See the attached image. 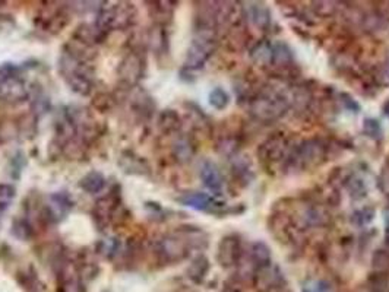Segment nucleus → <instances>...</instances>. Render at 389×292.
I'll use <instances>...</instances> for the list:
<instances>
[{"label": "nucleus", "instance_id": "obj_29", "mask_svg": "<svg viewBox=\"0 0 389 292\" xmlns=\"http://www.w3.org/2000/svg\"><path fill=\"white\" fill-rule=\"evenodd\" d=\"M210 272V260L207 259L205 256H198L196 259L191 263L189 269H188V277L199 284L204 281L207 278V274Z\"/></svg>", "mask_w": 389, "mask_h": 292}, {"label": "nucleus", "instance_id": "obj_40", "mask_svg": "<svg viewBox=\"0 0 389 292\" xmlns=\"http://www.w3.org/2000/svg\"><path fill=\"white\" fill-rule=\"evenodd\" d=\"M340 98H341L343 106H344L347 110H350V111H353V113H359V111H360L359 102H357L356 99H353L351 95H348V94H341Z\"/></svg>", "mask_w": 389, "mask_h": 292}, {"label": "nucleus", "instance_id": "obj_12", "mask_svg": "<svg viewBox=\"0 0 389 292\" xmlns=\"http://www.w3.org/2000/svg\"><path fill=\"white\" fill-rule=\"evenodd\" d=\"M177 200L184 206H189L192 209L214 214V215H227L234 212L233 209L227 208L224 202L218 200L214 196H210L207 193H184Z\"/></svg>", "mask_w": 389, "mask_h": 292}, {"label": "nucleus", "instance_id": "obj_20", "mask_svg": "<svg viewBox=\"0 0 389 292\" xmlns=\"http://www.w3.org/2000/svg\"><path fill=\"white\" fill-rule=\"evenodd\" d=\"M243 16H246L253 25L262 31H266L273 25L271 13L264 4H249V6L243 9Z\"/></svg>", "mask_w": 389, "mask_h": 292}, {"label": "nucleus", "instance_id": "obj_31", "mask_svg": "<svg viewBox=\"0 0 389 292\" xmlns=\"http://www.w3.org/2000/svg\"><path fill=\"white\" fill-rule=\"evenodd\" d=\"M191 107L192 109L188 110V118H189V122H191L193 130H196V132L211 130V122H210V118L207 117V114L196 106L191 104Z\"/></svg>", "mask_w": 389, "mask_h": 292}, {"label": "nucleus", "instance_id": "obj_41", "mask_svg": "<svg viewBox=\"0 0 389 292\" xmlns=\"http://www.w3.org/2000/svg\"><path fill=\"white\" fill-rule=\"evenodd\" d=\"M379 188L381 192L389 197V169L383 168L382 173L379 174Z\"/></svg>", "mask_w": 389, "mask_h": 292}, {"label": "nucleus", "instance_id": "obj_27", "mask_svg": "<svg viewBox=\"0 0 389 292\" xmlns=\"http://www.w3.org/2000/svg\"><path fill=\"white\" fill-rule=\"evenodd\" d=\"M343 186L347 188V192L354 199H363L367 196V186L366 183L357 177L356 174H347L343 179Z\"/></svg>", "mask_w": 389, "mask_h": 292}, {"label": "nucleus", "instance_id": "obj_18", "mask_svg": "<svg viewBox=\"0 0 389 292\" xmlns=\"http://www.w3.org/2000/svg\"><path fill=\"white\" fill-rule=\"evenodd\" d=\"M173 157L180 164H188L196 153V144L189 134H177L172 146Z\"/></svg>", "mask_w": 389, "mask_h": 292}, {"label": "nucleus", "instance_id": "obj_2", "mask_svg": "<svg viewBox=\"0 0 389 292\" xmlns=\"http://www.w3.org/2000/svg\"><path fill=\"white\" fill-rule=\"evenodd\" d=\"M289 110V88L274 85H265L261 92L249 102L250 114L262 123H273Z\"/></svg>", "mask_w": 389, "mask_h": 292}, {"label": "nucleus", "instance_id": "obj_36", "mask_svg": "<svg viewBox=\"0 0 389 292\" xmlns=\"http://www.w3.org/2000/svg\"><path fill=\"white\" fill-rule=\"evenodd\" d=\"M16 196L15 187L11 184H0V212L6 211Z\"/></svg>", "mask_w": 389, "mask_h": 292}, {"label": "nucleus", "instance_id": "obj_37", "mask_svg": "<svg viewBox=\"0 0 389 292\" xmlns=\"http://www.w3.org/2000/svg\"><path fill=\"white\" fill-rule=\"evenodd\" d=\"M363 130L369 137H371V139H376V141L381 139L382 133H383L382 126L376 118H366L363 123Z\"/></svg>", "mask_w": 389, "mask_h": 292}, {"label": "nucleus", "instance_id": "obj_43", "mask_svg": "<svg viewBox=\"0 0 389 292\" xmlns=\"http://www.w3.org/2000/svg\"><path fill=\"white\" fill-rule=\"evenodd\" d=\"M5 78V66L0 67V91H2V82Z\"/></svg>", "mask_w": 389, "mask_h": 292}, {"label": "nucleus", "instance_id": "obj_19", "mask_svg": "<svg viewBox=\"0 0 389 292\" xmlns=\"http://www.w3.org/2000/svg\"><path fill=\"white\" fill-rule=\"evenodd\" d=\"M142 40L144 41L141 43V46H146L148 48L154 51L156 55H164L168 50V39H167L164 25H154L152 28H149L145 32Z\"/></svg>", "mask_w": 389, "mask_h": 292}, {"label": "nucleus", "instance_id": "obj_28", "mask_svg": "<svg viewBox=\"0 0 389 292\" xmlns=\"http://www.w3.org/2000/svg\"><path fill=\"white\" fill-rule=\"evenodd\" d=\"M366 284L370 292H389V270H374Z\"/></svg>", "mask_w": 389, "mask_h": 292}, {"label": "nucleus", "instance_id": "obj_23", "mask_svg": "<svg viewBox=\"0 0 389 292\" xmlns=\"http://www.w3.org/2000/svg\"><path fill=\"white\" fill-rule=\"evenodd\" d=\"M158 127L164 134H177L182 127V117L175 110H164L158 118Z\"/></svg>", "mask_w": 389, "mask_h": 292}, {"label": "nucleus", "instance_id": "obj_35", "mask_svg": "<svg viewBox=\"0 0 389 292\" xmlns=\"http://www.w3.org/2000/svg\"><path fill=\"white\" fill-rule=\"evenodd\" d=\"M93 106L98 110V111H110L114 106H116V97H113L109 92H100L94 97L93 99Z\"/></svg>", "mask_w": 389, "mask_h": 292}, {"label": "nucleus", "instance_id": "obj_14", "mask_svg": "<svg viewBox=\"0 0 389 292\" xmlns=\"http://www.w3.org/2000/svg\"><path fill=\"white\" fill-rule=\"evenodd\" d=\"M243 256L242 239L239 235L230 234L221 238L217 249V260L223 267L238 266Z\"/></svg>", "mask_w": 389, "mask_h": 292}, {"label": "nucleus", "instance_id": "obj_4", "mask_svg": "<svg viewBox=\"0 0 389 292\" xmlns=\"http://www.w3.org/2000/svg\"><path fill=\"white\" fill-rule=\"evenodd\" d=\"M328 155L329 145L322 139L312 137V139L303 141L297 146H293L284 164L287 169L308 171L327 162Z\"/></svg>", "mask_w": 389, "mask_h": 292}, {"label": "nucleus", "instance_id": "obj_24", "mask_svg": "<svg viewBox=\"0 0 389 292\" xmlns=\"http://www.w3.org/2000/svg\"><path fill=\"white\" fill-rule=\"evenodd\" d=\"M106 186V177L100 171H90L88 174L83 176L79 181V187L86 193L95 195L103 190Z\"/></svg>", "mask_w": 389, "mask_h": 292}, {"label": "nucleus", "instance_id": "obj_34", "mask_svg": "<svg viewBox=\"0 0 389 292\" xmlns=\"http://www.w3.org/2000/svg\"><path fill=\"white\" fill-rule=\"evenodd\" d=\"M210 104L215 109V110H224L228 107L230 104V95L226 90H223L221 87H217L210 92Z\"/></svg>", "mask_w": 389, "mask_h": 292}, {"label": "nucleus", "instance_id": "obj_13", "mask_svg": "<svg viewBox=\"0 0 389 292\" xmlns=\"http://www.w3.org/2000/svg\"><path fill=\"white\" fill-rule=\"evenodd\" d=\"M72 206L74 202L71 196L66 195L64 192L48 195L43 204V219L50 222V224H57V222L63 221L66 215L71 212Z\"/></svg>", "mask_w": 389, "mask_h": 292}, {"label": "nucleus", "instance_id": "obj_33", "mask_svg": "<svg viewBox=\"0 0 389 292\" xmlns=\"http://www.w3.org/2000/svg\"><path fill=\"white\" fill-rule=\"evenodd\" d=\"M12 234L18 239H24V242H28V239L34 235V230H32L29 219H27V218L15 219L13 225H12Z\"/></svg>", "mask_w": 389, "mask_h": 292}, {"label": "nucleus", "instance_id": "obj_32", "mask_svg": "<svg viewBox=\"0 0 389 292\" xmlns=\"http://www.w3.org/2000/svg\"><path fill=\"white\" fill-rule=\"evenodd\" d=\"M375 214H376L375 208H371V206H364V208H362V209L354 211L350 221L353 225L363 228V227H367L370 222L375 219Z\"/></svg>", "mask_w": 389, "mask_h": 292}, {"label": "nucleus", "instance_id": "obj_25", "mask_svg": "<svg viewBox=\"0 0 389 292\" xmlns=\"http://www.w3.org/2000/svg\"><path fill=\"white\" fill-rule=\"evenodd\" d=\"M149 12L154 16V20L157 21V25H164L172 20V15L175 11V4L172 2H151L148 4Z\"/></svg>", "mask_w": 389, "mask_h": 292}, {"label": "nucleus", "instance_id": "obj_30", "mask_svg": "<svg viewBox=\"0 0 389 292\" xmlns=\"http://www.w3.org/2000/svg\"><path fill=\"white\" fill-rule=\"evenodd\" d=\"M231 171L236 177V180L239 181H245L246 184L250 183V180H253L255 174H253V168L250 161H247L246 158L242 157H236L231 165Z\"/></svg>", "mask_w": 389, "mask_h": 292}, {"label": "nucleus", "instance_id": "obj_3", "mask_svg": "<svg viewBox=\"0 0 389 292\" xmlns=\"http://www.w3.org/2000/svg\"><path fill=\"white\" fill-rule=\"evenodd\" d=\"M59 74L67 87L78 95L86 97L93 92L95 78L91 63L78 60L62 50L59 57Z\"/></svg>", "mask_w": 389, "mask_h": 292}, {"label": "nucleus", "instance_id": "obj_16", "mask_svg": "<svg viewBox=\"0 0 389 292\" xmlns=\"http://www.w3.org/2000/svg\"><path fill=\"white\" fill-rule=\"evenodd\" d=\"M71 22L69 15L63 8H55L39 16L37 24L46 32H60L67 24Z\"/></svg>", "mask_w": 389, "mask_h": 292}, {"label": "nucleus", "instance_id": "obj_10", "mask_svg": "<svg viewBox=\"0 0 389 292\" xmlns=\"http://www.w3.org/2000/svg\"><path fill=\"white\" fill-rule=\"evenodd\" d=\"M0 98L9 104H20L29 98V90L27 88L25 81L20 76L18 69L9 64L5 66V78L2 82Z\"/></svg>", "mask_w": 389, "mask_h": 292}, {"label": "nucleus", "instance_id": "obj_42", "mask_svg": "<svg viewBox=\"0 0 389 292\" xmlns=\"http://www.w3.org/2000/svg\"><path fill=\"white\" fill-rule=\"evenodd\" d=\"M376 15L382 21H389V2H381L376 8Z\"/></svg>", "mask_w": 389, "mask_h": 292}, {"label": "nucleus", "instance_id": "obj_5", "mask_svg": "<svg viewBox=\"0 0 389 292\" xmlns=\"http://www.w3.org/2000/svg\"><path fill=\"white\" fill-rule=\"evenodd\" d=\"M137 22V8L128 2L103 4L97 13L95 24L107 34L111 31H123Z\"/></svg>", "mask_w": 389, "mask_h": 292}, {"label": "nucleus", "instance_id": "obj_44", "mask_svg": "<svg viewBox=\"0 0 389 292\" xmlns=\"http://www.w3.org/2000/svg\"><path fill=\"white\" fill-rule=\"evenodd\" d=\"M223 292H242L239 288H236V286H227L223 289Z\"/></svg>", "mask_w": 389, "mask_h": 292}, {"label": "nucleus", "instance_id": "obj_38", "mask_svg": "<svg viewBox=\"0 0 389 292\" xmlns=\"http://www.w3.org/2000/svg\"><path fill=\"white\" fill-rule=\"evenodd\" d=\"M312 5H313L312 12L316 16H322V18L334 15L338 9V6H336L338 4H335V2H313Z\"/></svg>", "mask_w": 389, "mask_h": 292}, {"label": "nucleus", "instance_id": "obj_6", "mask_svg": "<svg viewBox=\"0 0 389 292\" xmlns=\"http://www.w3.org/2000/svg\"><path fill=\"white\" fill-rule=\"evenodd\" d=\"M217 50V31L195 28V37L184 60V69L196 71L204 66Z\"/></svg>", "mask_w": 389, "mask_h": 292}, {"label": "nucleus", "instance_id": "obj_1", "mask_svg": "<svg viewBox=\"0 0 389 292\" xmlns=\"http://www.w3.org/2000/svg\"><path fill=\"white\" fill-rule=\"evenodd\" d=\"M208 237L196 227H182L172 234L163 235L154 243V253L164 263L184 260L192 250L205 249Z\"/></svg>", "mask_w": 389, "mask_h": 292}, {"label": "nucleus", "instance_id": "obj_8", "mask_svg": "<svg viewBox=\"0 0 389 292\" xmlns=\"http://www.w3.org/2000/svg\"><path fill=\"white\" fill-rule=\"evenodd\" d=\"M292 151L290 139L284 133H274L259 146L258 157L265 167L282 162Z\"/></svg>", "mask_w": 389, "mask_h": 292}, {"label": "nucleus", "instance_id": "obj_17", "mask_svg": "<svg viewBox=\"0 0 389 292\" xmlns=\"http://www.w3.org/2000/svg\"><path fill=\"white\" fill-rule=\"evenodd\" d=\"M199 177L204 183V186L211 190L215 195H219L223 192L224 188V179L219 173L218 167L212 162V161H202L200 167H199Z\"/></svg>", "mask_w": 389, "mask_h": 292}, {"label": "nucleus", "instance_id": "obj_26", "mask_svg": "<svg viewBox=\"0 0 389 292\" xmlns=\"http://www.w3.org/2000/svg\"><path fill=\"white\" fill-rule=\"evenodd\" d=\"M249 257L253 260V263L258 266V269L265 266V265L273 263V256H271V250L262 242H257V243H253L250 246Z\"/></svg>", "mask_w": 389, "mask_h": 292}, {"label": "nucleus", "instance_id": "obj_9", "mask_svg": "<svg viewBox=\"0 0 389 292\" xmlns=\"http://www.w3.org/2000/svg\"><path fill=\"white\" fill-rule=\"evenodd\" d=\"M122 209V197H121V190L116 187L100 200H97L94 211H93V218L95 221V224L100 230H106L111 222L114 221L116 215H119V211Z\"/></svg>", "mask_w": 389, "mask_h": 292}, {"label": "nucleus", "instance_id": "obj_7", "mask_svg": "<svg viewBox=\"0 0 389 292\" xmlns=\"http://www.w3.org/2000/svg\"><path fill=\"white\" fill-rule=\"evenodd\" d=\"M145 56L142 53V48L135 47L132 51L123 57V60L121 62L119 69V78L121 82L125 85L128 90L137 88V85L141 82V79L145 75Z\"/></svg>", "mask_w": 389, "mask_h": 292}, {"label": "nucleus", "instance_id": "obj_39", "mask_svg": "<svg viewBox=\"0 0 389 292\" xmlns=\"http://www.w3.org/2000/svg\"><path fill=\"white\" fill-rule=\"evenodd\" d=\"M303 292H334L328 281H312L303 288Z\"/></svg>", "mask_w": 389, "mask_h": 292}, {"label": "nucleus", "instance_id": "obj_11", "mask_svg": "<svg viewBox=\"0 0 389 292\" xmlns=\"http://www.w3.org/2000/svg\"><path fill=\"white\" fill-rule=\"evenodd\" d=\"M253 285L259 292H285L287 281L282 270L277 265L269 263L257 270Z\"/></svg>", "mask_w": 389, "mask_h": 292}, {"label": "nucleus", "instance_id": "obj_45", "mask_svg": "<svg viewBox=\"0 0 389 292\" xmlns=\"http://www.w3.org/2000/svg\"><path fill=\"white\" fill-rule=\"evenodd\" d=\"M386 164H388V169H389V157H388V160H386Z\"/></svg>", "mask_w": 389, "mask_h": 292}, {"label": "nucleus", "instance_id": "obj_15", "mask_svg": "<svg viewBox=\"0 0 389 292\" xmlns=\"http://www.w3.org/2000/svg\"><path fill=\"white\" fill-rule=\"evenodd\" d=\"M107 36H109V34L104 29H101L97 24H94V25L93 24H82L75 29L72 40H75V41H78L83 46L95 48L98 44H101L107 39Z\"/></svg>", "mask_w": 389, "mask_h": 292}, {"label": "nucleus", "instance_id": "obj_22", "mask_svg": "<svg viewBox=\"0 0 389 292\" xmlns=\"http://www.w3.org/2000/svg\"><path fill=\"white\" fill-rule=\"evenodd\" d=\"M121 167L123 168L125 173H129V174L144 176V174L149 173V167H148L146 161L138 155H135V153H132V152L123 153L121 158Z\"/></svg>", "mask_w": 389, "mask_h": 292}, {"label": "nucleus", "instance_id": "obj_21", "mask_svg": "<svg viewBox=\"0 0 389 292\" xmlns=\"http://www.w3.org/2000/svg\"><path fill=\"white\" fill-rule=\"evenodd\" d=\"M250 57L258 66L268 69L273 60V43L268 40H261L250 50Z\"/></svg>", "mask_w": 389, "mask_h": 292}]
</instances>
